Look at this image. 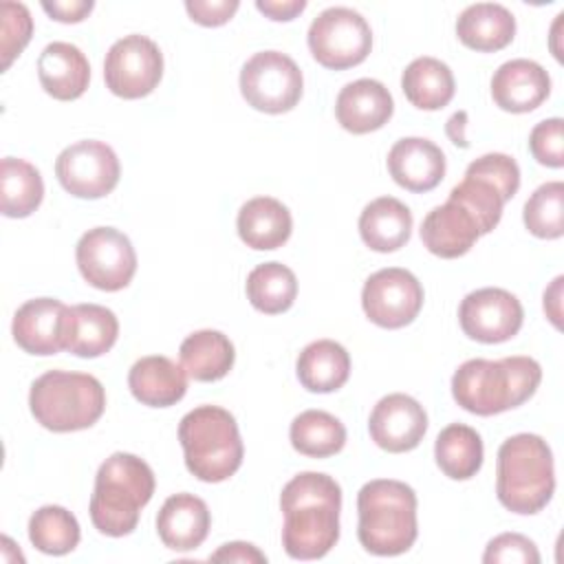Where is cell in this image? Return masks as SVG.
<instances>
[{
  "label": "cell",
  "mask_w": 564,
  "mask_h": 564,
  "mask_svg": "<svg viewBox=\"0 0 564 564\" xmlns=\"http://www.w3.org/2000/svg\"><path fill=\"white\" fill-rule=\"evenodd\" d=\"M465 174L469 176H478L482 181H487L489 185H494L502 200H511L520 187V167L516 163V159H511L509 154L502 152H489L478 156L476 161H471L465 170Z\"/></svg>",
  "instance_id": "74e56055"
},
{
  "label": "cell",
  "mask_w": 564,
  "mask_h": 564,
  "mask_svg": "<svg viewBox=\"0 0 564 564\" xmlns=\"http://www.w3.org/2000/svg\"><path fill=\"white\" fill-rule=\"evenodd\" d=\"M529 150L540 165H564V121L560 117L544 119L533 126L529 134Z\"/></svg>",
  "instance_id": "ab89813d"
},
{
  "label": "cell",
  "mask_w": 564,
  "mask_h": 564,
  "mask_svg": "<svg viewBox=\"0 0 564 564\" xmlns=\"http://www.w3.org/2000/svg\"><path fill=\"white\" fill-rule=\"evenodd\" d=\"M438 469L452 480H469L482 467V438L465 423H449L434 443Z\"/></svg>",
  "instance_id": "4dcf8cb0"
},
{
  "label": "cell",
  "mask_w": 564,
  "mask_h": 564,
  "mask_svg": "<svg viewBox=\"0 0 564 564\" xmlns=\"http://www.w3.org/2000/svg\"><path fill=\"white\" fill-rule=\"evenodd\" d=\"M121 165L115 150L97 139H84L64 148L55 161L59 185L77 198H101L119 183Z\"/></svg>",
  "instance_id": "7c38bea8"
},
{
  "label": "cell",
  "mask_w": 564,
  "mask_h": 564,
  "mask_svg": "<svg viewBox=\"0 0 564 564\" xmlns=\"http://www.w3.org/2000/svg\"><path fill=\"white\" fill-rule=\"evenodd\" d=\"M524 227L544 240H555L564 234V183L549 181L540 185L524 203Z\"/></svg>",
  "instance_id": "d590c367"
},
{
  "label": "cell",
  "mask_w": 564,
  "mask_h": 564,
  "mask_svg": "<svg viewBox=\"0 0 564 564\" xmlns=\"http://www.w3.org/2000/svg\"><path fill=\"white\" fill-rule=\"evenodd\" d=\"M2 70L24 51L33 33V20L22 2H2Z\"/></svg>",
  "instance_id": "f35d334b"
},
{
  "label": "cell",
  "mask_w": 564,
  "mask_h": 564,
  "mask_svg": "<svg viewBox=\"0 0 564 564\" xmlns=\"http://www.w3.org/2000/svg\"><path fill=\"white\" fill-rule=\"evenodd\" d=\"M289 438L295 452L311 458H328L344 449L346 427L324 410H304L291 421Z\"/></svg>",
  "instance_id": "d6a6232c"
},
{
  "label": "cell",
  "mask_w": 564,
  "mask_h": 564,
  "mask_svg": "<svg viewBox=\"0 0 564 564\" xmlns=\"http://www.w3.org/2000/svg\"><path fill=\"white\" fill-rule=\"evenodd\" d=\"M163 77V55L159 46L139 33L117 40L104 59L106 88L121 99L150 95Z\"/></svg>",
  "instance_id": "8fae6325"
},
{
  "label": "cell",
  "mask_w": 564,
  "mask_h": 564,
  "mask_svg": "<svg viewBox=\"0 0 564 564\" xmlns=\"http://www.w3.org/2000/svg\"><path fill=\"white\" fill-rule=\"evenodd\" d=\"M401 88L414 108L438 110L452 101L456 82L452 68L445 62L423 55L405 66L401 75Z\"/></svg>",
  "instance_id": "f1b7e54d"
},
{
  "label": "cell",
  "mask_w": 564,
  "mask_h": 564,
  "mask_svg": "<svg viewBox=\"0 0 564 564\" xmlns=\"http://www.w3.org/2000/svg\"><path fill=\"white\" fill-rule=\"evenodd\" d=\"M443 150L423 137L399 139L388 152V172L397 185L408 192H430L445 176Z\"/></svg>",
  "instance_id": "e0dca14e"
},
{
  "label": "cell",
  "mask_w": 564,
  "mask_h": 564,
  "mask_svg": "<svg viewBox=\"0 0 564 564\" xmlns=\"http://www.w3.org/2000/svg\"><path fill=\"white\" fill-rule=\"evenodd\" d=\"M302 90L304 79L300 66L280 51H260L240 70V93L260 112H289L297 106Z\"/></svg>",
  "instance_id": "9c48e42d"
},
{
  "label": "cell",
  "mask_w": 564,
  "mask_h": 564,
  "mask_svg": "<svg viewBox=\"0 0 564 564\" xmlns=\"http://www.w3.org/2000/svg\"><path fill=\"white\" fill-rule=\"evenodd\" d=\"M79 538L77 518L59 505H44L29 520V540L46 555L70 553L79 544Z\"/></svg>",
  "instance_id": "e575fe53"
},
{
  "label": "cell",
  "mask_w": 564,
  "mask_h": 564,
  "mask_svg": "<svg viewBox=\"0 0 564 564\" xmlns=\"http://www.w3.org/2000/svg\"><path fill=\"white\" fill-rule=\"evenodd\" d=\"M551 93V77L533 59H509L491 77V97L507 112H531Z\"/></svg>",
  "instance_id": "ac0fdd59"
},
{
  "label": "cell",
  "mask_w": 564,
  "mask_h": 564,
  "mask_svg": "<svg viewBox=\"0 0 564 564\" xmlns=\"http://www.w3.org/2000/svg\"><path fill=\"white\" fill-rule=\"evenodd\" d=\"M295 372L308 392H335L350 377V355L333 339H317L304 346L295 361Z\"/></svg>",
  "instance_id": "83f0119b"
},
{
  "label": "cell",
  "mask_w": 564,
  "mask_h": 564,
  "mask_svg": "<svg viewBox=\"0 0 564 564\" xmlns=\"http://www.w3.org/2000/svg\"><path fill=\"white\" fill-rule=\"evenodd\" d=\"M95 2L93 0H53V2H42V9L57 22L75 24L82 22L90 11Z\"/></svg>",
  "instance_id": "7bdbcfd3"
},
{
  "label": "cell",
  "mask_w": 564,
  "mask_h": 564,
  "mask_svg": "<svg viewBox=\"0 0 564 564\" xmlns=\"http://www.w3.org/2000/svg\"><path fill=\"white\" fill-rule=\"evenodd\" d=\"M311 55L333 70L361 64L372 48V31L366 18L348 7L324 9L308 26Z\"/></svg>",
  "instance_id": "ba28073f"
},
{
  "label": "cell",
  "mask_w": 564,
  "mask_h": 564,
  "mask_svg": "<svg viewBox=\"0 0 564 564\" xmlns=\"http://www.w3.org/2000/svg\"><path fill=\"white\" fill-rule=\"evenodd\" d=\"M370 438L390 454L414 449L427 432L423 405L403 392H392L377 401L368 419Z\"/></svg>",
  "instance_id": "9a60e30c"
},
{
  "label": "cell",
  "mask_w": 564,
  "mask_h": 564,
  "mask_svg": "<svg viewBox=\"0 0 564 564\" xmlns=\"http://www.w3.org/2000/svg\"><path fill=\"white\" fill-rule=\"evenodd\" d=\"M132 397L150 408H170L187 392V372L163 355H148L132 364L128 372Z\"/></svg>",
  "instance_id": "7402d4cb"
},
{
  "label": "cell",
  "mask_w": 564,
  "mask_h": 564,
  "mask_svg": "<svg viewBox=\"0 0 564 564\" xmlns=\"http://www.w3.org/2000/svg\"><path fill=\"white\" fill-rule=\"evenodd\" d=\"M478 238L480 231L474 216L452 198L427 212L421 223L423 247L438 258L465 256Z\"/></svg>",
  "instance_id": "ffe728a7"
},
{
  "label": "cell",
  "mask_w": 564,
  "mask_h": 564,
  "mask_svg": "<svg viewBox=\"0 0 564 564\" xmlns=\"http://www.w3.org/2000/svg\"><path fill=\"white\" fill-rule=\"evenodd\" d=\"M357 538L361 546L381 557L405 553L416 535V494L392 478L366 482L357 494Z\"/></svg>",
  "instance_id": "277c9868"
},
{
  "label": "cell",
  "mask_w": 564,
  "mask_h": 564,
  "mask_svg": "<svg viewBox=\"0 0 564 564\" xmlns=\"http://www.w3.org/2000/svg\"><path fill=\"white\" fill-rule=\"evenodd\" d=\"M524 311L520 300L498 286H485L463 297L458 322L469 339L480 344H500L518 335Z\"/></svg>",
  "instance_id": "5bb4252c"
},
{
  "label": "cell",
  "mask_w": 564,
  "mask_h": 564,
  "mask_svg": "<svg viewBox=\"0 0 564 564\" xmlns=\"http://www.w3.org/2000/svg\"><path fill=\"white\" fill-rule=\"evenodd\" d=\"M154 471L128 452H115L95 476L90 496V520L95 529L110 538L130 535L139 524L141 509L152 500Z\"/></svg>",
  "instance_id": "3957f363"
},
{
  "label": "cell",
  "mask_w": 564,
  "mask_h": 564,
  "mask_svg": "<svg viewBox=\"0 0 564 564\" xmlns=\"http://www.w3.org/2000/svg\"><path fill=\"white\" fill-rule=\"evenodd\" d=\"M456 35L467 48L494 53L511 44L516 35V18L502 4L476 2L460 11L456 20Z\"/></svg>",
  "instance_id": "484cf974"
},
{
  "label": "cell",
  "mask_w": 564,
  "mask_h": 564,
  "mask_svg": "<svg viewBox=\"0 0 564 564\" xmlns=\"http://www.w3.org/2000/svg\"><path fill=\"white\" fill-rule=\"evenodd\" d=\"M485 564H540L538 546L522 533H500L489 540L485 553Z\"/></svg>",
  "instance_id": "60d3db41"
},
{
  "label": "cell",
  "mask_w": 564,
  "mask_h": 564,
  "mask_svg": "<svg viewBox=\"0 0 564 564\" xmlns=\"http://www.w3.org/2000/svg\"><path fill=\"white\" fill-rule=\"evenodd\" d=\"M562 282H564V278L557 275L551 282V286L544 291V313L553 322L555 328L562 326V322H560V317H562V302H560L562 300Z\"/></svg>",
  "instance_id": "bcb514c9"
},
{
  "label": "cell",
  "mask_w": 564,
  "mask_h": 564,
  "mask_svg": "<svg viewBox=\"0 0 564 564\" xmlns=\"http://www.w3.org/2000/svg\"><path fill=\"white\" fill-rule=\"evenodd\" d=\"M66 304L55 297H35L24 302L11 324L15 344L29 355H55L64 350Z\"/></svg>",
  "instance_id": "2e32d148"
},
{
  "label": "cell",
  "mask_w": 564,
  "mask_h": 564,
  "mask_svg": "<svg viewBox=\"0 0 564 564\" xmlns=\"http://www.w3.org/2000/svg\"><path fill=\"white\" fill-rule=\"evenodd\" d=\"M256 9L275 22H289L306 9L304 0H258Z\"/></svg>",
  "instance_id": "f6af8a7d"
},
{
  "label": "cell",
  "mask_w": 564,
  "mask_h": 564,
  "mask_svg": "<svg viewBox=\"0 0 564 564\" xmlns=\"http://www.w3.org/2000/svg\"><path fill=\"white\" fill-rule=\"evenodd\" d=\"M236 227L240 240L247 247L256 251H271L289 240L293 231V218L278 198L256 196L240 207Z\"/></svg>",
  "instance_id": "d4e9b609"
},
{
  "label": "cell",
  "mask_w": 564,
  "mask_h": 564,
  "mask_svg": "<svg viewBox=\"0 0 564 564\" xmlns=\"http://www.w3.org/2000/svg\"><path fill=\"white\" fill-rule=\"evenodd\" d=\"M37 77L46 95L59 101H73L88 88L90 64L75 44L51 42L37 57Z\"/></svg>",
  "instance_id": "cb8c5ba5"
},
{
  "label": "cell",
  "mask_w": 564,
  "mask_h": 564,
  "mask_svg": "<svg viewBox=\"0 0 564 564\" xmlns=\"http://www.w3.org/2000/svg\"><path fill=\"white\" fill-rule=\"evenodd\" d=\"M359 236L372 251H397L412 236V212L394 196L375 198L359 216Z\"/></svg>",
  "instance_id": "4316f807"
},
{
  "label": "cell",
  "mask_w": 564,
  "mask_h": 564,
  "mask_svg": "<svg viewBox=\"0 0 564 564\" xmlns=\"http://www.w3.org/2000/svg\"><path fill=\"white\" fill-rule=\"evenodd\" d=\"M465 121H467V112H465V110L452 115L449 121H447V134H449V139H452L456 145H460V148H467V141H465V134H463Z\"/></svg>",
  "instance_id": "7dc6e473"
},
{
  "label": "cell",
  "mask_w": 564,
  "mask_h": 564,
  "mask_svg": "<svg viewBox=\"0 0 564 564\" xmlns=\"http://www.w3.org/2000/svg\"><path fill=\"white\" fill-rule=\"evenodd\" d=\"M449 198L474 216L480 236L489 234L500 223L505 200L494 185L478 176L465 174V178L456 187H452Z\"/></svg>",
  "instance_id": "8d00e7d4"
},
{
  "label": "cell",
  "mask_w": 564,
  "mask_h": 564,
  "mask_svg": "<svg viewBox=\"0 0 564 564\" xmlns=\"http://www.w3.org/2000/svg\"><path fill=\"white\" fill-rule=\"evenodd\" d=\"M178 441L185 467L203 482L231 478L245 456L234 414L220 405H198L178 423Z\"/></svg>",
  "instance_id": "8992f818"
},
{
  "label": "cell",
  "mask_w": 564,
  "mask_h": 564,
  "mask_svg": "<svg viewBox=\"0 0 564 564\" xmlns=\"http://www.w3.org/2000/svg\"><path fill=\"white\" fill-rule=\"evenodd\" d=\"M238 0H187L185 11L203 26H220L238 11Z\"/></svg>",
  "instance_id": "b9f144b4"
},
{
  "label": "cell",
  "mask_w": 564,
  "mask_h": 564,
  "mask_svg": "<svg viewBox=\"0 0 564 564\" xmlns=\"http://www.w3.org/2000/svg\"><path fill=\"white\" fill-rule=\"evenodd\" d=\"M245 289L256 311L278 315L293 306L297 297V278L282 262H262L251 269Z\"/></svg>",
  "instance_id": "836d02e7"
},
{
  "label": "cell",
  "mask_w": 564,
  "mask_h": 564,
  "mask_svg": "<svg viewBox=\"0 0 564 564\" xmlns=\"http://www.w3.org/2000/svg\"><path fill=\"white\" fill-rule=\"evenodd\" d=\"M75 260L82 278L99 291L126 289L137 271L134 247L115 227L88 229L75 247Z\"/></svg>",
  "instance_id": "30bf717a"
},
{
  "label": "cell",
  "mask_w": 564,
  "mask_h": 564,
  "mask_svg": "<svg viewBox=\"0 0 564 564\" xmlns=\"http://www.w3.org/2000/svg\"><path fill=\"white\" fill-rule=\"evenodd\" d=\"M44 198V183L35 165L4 156L0 165V209L7 218L31 216Z\"/></svg>",
  "instance_id": "1f68e13d"
},
{
  "label": "cell",
  "mask_w": 564,
  "mask_h": 564,
  "mask_svg": "<svg viewBox=\"0 0 564 564\" xmlns=\"http://www.w3.org/2000/svg\"><path fill=\"white\" fill-rule=\"evenodd\" d=\"M361 306L372 324L390 330L403 328L423 306V286L408 269H379L361 289Z\"/></svg>",
  "instance_id": "4fadbf2b"
},
{
  "label": "cell",
  "mask_w": 564,
  "mask_h": 564,
  "mask_svg": "<svg viewBox=\"0 0 564 564\" xmlns=\"http://www.w3.org/2000/svg\"><path fill=\"white\" fill-rule=\"evenodd\" d=\"M212 562H247V564H264L267 555L249 544V542H227L218 551L209 555Z\"/></svg>",
  "instance_id": "ee69618b"
},
{
  "label": "cell",
  "mask_w": 564,
  "mask_h": 564,
  "mask_svg": "<svg viewBox=\"0 0 564 564\" xmlns=\"http://www.w3.org/2000/svg\"><path fill=\"white\" fill-rule=\"evenodd\" d=\"M181 364L187 377L196 381H218L223 379L236 359L234 344L220 330L203 328L187 335L178 348Z\"/></svg>",
  "instance_id": "f546056e"
},
{
  "label": "cell",
  "mask_w": 564,
  "mask_h": 564,
  "mask_svg": "<svg viewBox=\"0 0 564 564\" xmlns=\"http://www.w3.org/2000/svg\"><path fill=\"white\" fill-rule=\"evenodd\" d=\"M394 112L390 90L370 77L346 84L335 101V115L344 130L368 134L383 128Z\"/></svg>",
  "instance_id": "d6986e66"
},
{
  "label": "cell",
  "mask_w": 564,
  "mask_h": 564,
  "mask_svg": "<svg viewBox=\"0 0 564 564\" xmlns=\"http://www.w3.org/2000/svg\"><path fill=\"white\" fill-rule=\"evenodd\" d=\"M542 381V368L533 357L467 359L452 377L454 401L478 416H491L522 405Z\"/></svg>",
  "instance_id": "7a4b0ae2"
},
{
  "label": "cell",
  "mask_w": 564,
  "mask_h": 564,
  "mask_svg": "<svg viewBox=\"0 0 564 564\" xmlns=\"http://www.w3.org/2000/svg\"><path fill=\"white\" fill-rule=\"evenodd\" d=\"M282 546L293 560H319L339 540L341 487L322 471L293 476L280 494Z\"/></svg>",
  "instance_id": "6da1fadb"
},
{
  "label": "cell",
  "mask_w": 564,
  "mask_h": 564,
  "mask_svg": "<svg viewBox=\"0 0 564 564\" xmlns=\"http://www.w3.org/2000/svg\"><path fill=\"white\" fill-rule=\"evenodd\" d=\"M119 337L117 315L101 304H75L66 308L64 350L77 357H99L108 352Z\"/></svg>",
  "instance_id": "603a6c76"
},
{
  "label": "cell",
  "mask_w": 564,
  "mask_h": 564,
  "mask_svg": "<svg viewBox=\"0 0 564 564\" xmlns=\"http://www.w3.org/2000/svg\"><path fill=\"white\" fill-rule=\"evenodd\" d=\"M29 408L42 427L51 432H77L101 419L106 392L93 375L48 370L31 383Z\"/></svg>",
  "instance_id": "52a82bcc"
},
{
  "label": "cell",
  "mask_w": 564,
  "mask_h": 564,
  "mask_svg": "<svg viewBox=\"0 0 564 564\" xmlns=\"http://www.w3.org/2000/svg\"><path fill=\"white\" fill-rule=\"evenodd\" d=\"M212 527V516L203 498L194 494L170 496L156 516V533L172 551L198 549Z\"/></svg>",
  "instance_id": "44dd1931"
},
{
  "label": "cell",
  "mask_w": 564,
  "mask_h": 564,
  "mask_svg": "<svg viewBox=\"0 0 564 564\" xmlns=\"http://www.w3.org/2000/svg\"><path fill=\"white\" fill-rule=\"evenodd\" d=\"M555 491L553 454L538 434L509 436L496 458V496L513 513L531 516L542 511Z\"/></svg>",
  "instance_id": "5b68a950"
}]
</instances>
